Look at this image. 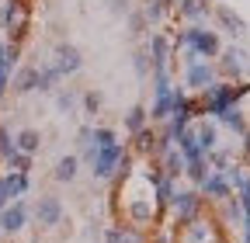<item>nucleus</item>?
<instances>
[{"label": "nucleus", "instance_id": "35", "mask_svg": "<svg viewBox=\"0 0 250 243\" xmlns=\"http://www.w3.org/2000/svg\"><path fill=\"white\" fill-rule=\"evenodd\" d=\"M132 70H136V77H139V80H149V73H153V63H149V56H146V49H143V45L132 52Z\"/></svg>", "mask_w": 250, "mask_h": 243}, {"label": "nucleus", "instance_id": "22", "mask_svg": "<svg viewBox=\"0 0 250 243\" xmlns=\"http://www.w3.org/2000/svg\"><path fill=\"white\" fill-rule=\"evenodd\" d=\"M215 212H219V216H215L219 226H240V219H243V205H240L236 195H229L226 202H219Z\"/></svg>", "mask_w": 250, "mask_h": 243}, {"label": "nucleus", "instance_id": "41", "mask_svg": "<svg viewBox=\"0 0 250 243\" xmlns=\"http://www.w3.org/2000/svg\"><path fill=\"white\" fill-rule=\"evenodd\" d=\"M233 195L240 198V205H243V212H250V174L243 177V184H240V188H236Z\"/></svg>", "mask_w": 250, "mask_h": 243}, {"label": "nucleus", "instance_id": "23", "mask_svg": "<svg viewBox=\"0 0 250 243\" xmlns=\"http://www.w3.org/2000/svg\"><path fill=\"white\" fill-rule=\"evenodd\" d=\"M80 111L87 115V118H98L101 111H104V94L98 87H87V90H80Z\"/></svg>", "mask_w": 250, "mask_h": 243}, {"label": "nucleus", "instance_id": "33", "mask_svg": "<svg viewBox=\"0 0 250 243\" xmlns=\"http://www.w3.org/2000/svg\"><path fill=\"white\" fill-rule=\"evenodd\" d=\"M125 21H129V35H132V39H146V35H149V21H146V14H143L139 7H132Z\"/></svg>", "mask_w": 250, "mask_h": 243}, {"label": "nucleus", "instance_id": "44", "mask_svg": "<svg viewBox=\"0 0 250 243\" xmlns=\"http://www.w3.org/2000/svg\"><path fill=\"white\" fill-rule=\"evenodd\" d=\"M240 229H243V233H250V212H243V219H240Z\"/></svg>", "mask_w": 250, "mask_h": 243}, {"label": "nucleus", "instance_id": "15", "mask_svg": "<svg viewBox=\"0 0 250 243\" xmlns=\"http://www.w3.org/2000/svg\"><path fill=\"white\" fill-rule=\"evenodd\" d=\"M125 146H129V153L136 160H156V125H146V129L132 132Z\"/></svg>", "mask_w": 250, "mask_h": 243}, {"label": "nucleus", "instance_id": "12", "mask_svg": "<svg viewBox=\"0 0 250 243\" xmlns=\"http://www.w3.org/2000/svg\"><path fill=\"white\" fill-rule=\"evenodd\" d=\"M219 77H215V63H208V59H198V63H191V66H184V90L188 94H198V90H205L208 83H215Z\"/></svg>", "mask_w": 250, "mask_h": 243}, {"label": "nucleus", "instance_id": "11", "mask_svg": "<svg viewBox=\"0 0 250 243\" xmlns=\"http://www.w3.org/2000/svg\"><path fill=\"white\" fill-rule=\"evenodd\" d=\"M212 18H215V24H219V32H226L233 42L247 39V32H250V24H247L229 4H215V7H212Z\"/></svg>", "mask_w": 250, "mask_h": 243}, {"label": "nucleus", "instance_id": "16", "mask_svg": "<svg viewBox=\"0 0 250 243\" xmlns=\"http://www.w3.org/2000/svg\"><path fill=\"white\" fill-rule=\"evenodd\" d=\"M35 83H39V66H35V63H24V66H18V70L11 73V90H14L18 98L31 94Z\"/></svg>", "mask_w": 250, "mask_h": 243}, {"label": "nucleus", "instance_id": "24", "mask_svg": "<svg viewBox=\"0 0 250 243\" xmlns=\"http://www.w3.org/2000/svg\"><path fill=\"white\" fill-rule=\"evenodd\" d=\"M174 191H177V181H170V177H160V181L153 184V205H156V212H167Z\"/></svg>", "mask_w": 250, "mask_h": 243}, {"label": "nucleus", "instance_id": "40", "mask_svg": "<svg viewBox=\"0 0 250 243\" xmlns=\"http://www.w3.org/2000/svg\"><path fill=\"white\" fill-rule=\"evenodd\" d=\"M236 149H240V153H236V160L243 163V167H250V129L240 136V142H236Z\"/></svg>", "mask_w": 250, "mask_h": 243}, {"label": "nucleus", "instance_id": "39", "mask_svg": "<svg viewBox=\"0 0 250 243\" xmlns=\"http://www.w3.org/2000/svg\"><path fill=\"white\" fill-rule=\"evenodd\" d=\"M11 153H14V136H11L7 125H0V163H4Z\"/></svg>", "mask_w": 250, "mask_h": 243}, {"label": "nucleus", "instance_id": "28", "mask_svg": "<svg viewBox=\"0 0 250 243\" xmlns=\"http://www.w3.org/2000/svg\"><path fill=\"white\" fill-rule=\"evenodd\" d=\"M205 160H208V167H212V170L226 174V170H229V167L236 163V153H233L229 146H215L212 153H205Z\"/></svg>", "mask_w": 250, "mask_h": 243}, {"label": "nucleus", "instance_id": "1", "mask_svg": "<svg viewBox=\"0 0 250 243\" xmlns=\"http://www.w3.org/2000/svg\"><path fill=\"white\" fill-rule=\"evenodd\" d=\"M247 94H250V80H243V83L215 80V83H208L205 90H198V94H195V101H198V118H212V122H215L226 108L240 104Z\"/></svg>", "mask_w": 250, "mask_h": 243}, {"label": "nucleus", "instance_id": "31", "mask_svg": "<svg viewBox=\"0 0 250 243\" xmlns=\"http://www.w3.org/2000/svg\"><path fill=\"white\" fill-rule=\"evenodd\" d=\"M143 14H146V21H149V28H160L167 18H170V7L164 4V0H146V4L139 7Z\"/></svg>", "mask_w": 250, "mask_h": 243}, {"label": "nucleus", "instance_id": "25", "mask_svg": "<svg viewBox=\"0 0 250 243\" xmlns=\"http://www.w3.org/2000/svg\"><path fill=\"white\" fill-rule=\"evenodd\" d=\"M122 125H125V132H139V129H146L149 125V111H146V104H132L129 111L122 115Z\"/></svg>", "mask_w": 250, "mask_h": 243}, {"label": "nucleus", "instance_id": "21", "mask_svg": "<svg viewBox=\"0 0 250 243\" xmlns=\"http://www.w3.org/2000/svg\"><path fill=\"white\" fill-rule=\"evenodd\" d=\"M215 122H219V125H226V129H229V132H233L236 139H240V136H243V132L250 129V118H247V111H243L240 104H233V108H226V111H223V115H219Z\"/></svg>", "mask_w": 250, "mask_h": 243}, {"label": "nucleus", "instance_id": "4", "mask_svg": "<svg viewBox=\"0 0 250 243\" xmlns=\"http://www.w3.org/2000/svg\"><path fill=\"white\" fill-rule=\"evenodd\" d=\"M215 77L229 80V83H243L250 77V52L240 42L223 45V52H219V59H215Z\"/></svg>", "mask_w": 250, "mask_h": 243}, {"label": "nucleus", "instance_id": "8", "mask_svg": "<svg viewBox=\"0 0 250 243\" xmlns=\"http://www.w3.org/2000/svg\"><path fill=\"white\" fill-rule=\"evenodd\" d=\"M143 49H146V56H149V63H153V70H160V66H170L174 70V42H170V32H149L146 35V42H143Z\"/></svg>", "mask_w": 250, "mask_h": 243}, {"label": "nucleus", "instance_id": "7", "mask_svg": "<svg viewBox=\"0 0 250 243\" xmlns=\"http://www.w3.org/2000/svg\"><path fill=\"white\" fill-rule=\"evenodd\" d=\"M129 153V146H125L122 139L115 142V146H108V149H98L94 153V160H90V174H94V181H115V170H118V160Z\"/></svg>", "mask_w": 250, "mask_h": 243}, {"label": "nucleus", "instance_id": "34", "mask_svg": "<svg viewBox=\"0 0 250 243\" xmlns=\"http://www.w3.org/2000/svg\"><path fill=\"white\" fill-rule=\"evenodd\" d=\"M115 229H118V243H149V233H146V229L125 226V223H118Z\"/></svg>", "mask_w": 250, "mask_h": 243}, {"label": "nucleus", "instance_id": "2", "mask_svg": "<svg viewBox=\"0 0 250 243\" xmlns=\"http://www.w3.org/2000/svg\"><path fill=\"white\" fill-rule=\"evenodd\" d=\"M170 42H174V56L191 49L198 59H208V63H215L219 52H223V35L205 24H184L181 32H170Z\"/></svg>", "mask_w": 250, "mask_h": 243}, {"label": "nucleus", "instance_id": "5", "mask_svg": "<svg viewBox=\"0 0 250 243\" xmlns=\"http://www.w3.org/2000/svg\"><path fill=\"white\" fill-rule=\"evenodd\" d=\"M31 219H35L39 229H59L66 223V205H62L59 195H39L35 205H31Z\"/></svg>", "mask_w": 250, "mask_h": 243}, {"label": "nucleus", "instance_id": "38", "mask_svg": "<svg viewBox=\"0 0 250 243\" xmlns=\"http://www.w3.org/2000/svg\"><path fill=\"white\" fill-rule=\"evenodd\" d=\"M104 11H108L111 18H129L132 0H104Z\"/></svg>", "mask_w": 250, "mask_h": 243}, {"label": "nucleus", "instance_id": "36", "mask_svg": "<svg viewBox=\"0 0 250 243\" xmlns=\"http://www.w3.org/2000/svg\"><path fill=\"white\" fill-rule=\"evenodd\" d=\"M31 160H35V157H24V153H18V149H14V153L4 160V167H7L11 174H31Z\"/></svg>", "mask_w": 250, "mask_h": 243}, {"label": "nucleus", "instance_id": "43", "mask_svg": "<svg viewBox=\"0 0 250 243\" xmlns=\"http://www.w3.org/2000/svg\"><path fill=\"white\" fill-rule=\"evenodd\" d=\"M4 205H11V191L4 184V174H0V208H4Z\"/></svg>", "mask_w": 250, "mask_h": 243}, {"label": "nucleus", "instance_id": "9", "mask_svg": "<svg viewBox=\"0 0 250 243\" xmlns=\"http://www.w3.org/2000/svg\"><path fill=\"white\" fill-rule=\"evenodd\" d=\"M28 223H31V205H28L24 198H14L11 205L0 208V233H4V236H18V233H24Z\"/></svg>", "mask_w": 250, "mask_h": 243}, {"label": "nucleus", "instance_id": "17", "mask_svg": "<svg viewBox=\"0 0 250 243\" xmlns=\"http://www.w3.org/2000/svg\"><path fill=\"white\" fill-rule=\"evenodd\" d=\"M195 139H198V149H202V153H212L215 146H223V142H219V122H212V118H195Z\"/></svg>", "mask_w": 250, "mask_h": 243}, {"label": "nucleus", "instance_id": "13", "mask_svg": "<svg viewBox=\"0 0 250 243\" xmlns=\"http://www.w3.org/2000/svg\"><path fill=\"white\" fill-rule=\"evenodd\" d=\"M198 195L205 198V205H219V202H226V198L233 195V188H229L226 174L212 170V174H205V181L198 184Z\"/></svg>", "mask_w": 250, "mask_h": 243}, {"label": "nucleus", "instance_id": "6", "mask_svg": "<svg viewBox=\"0 0 250 243\" xmlns=\"http://www.w3.org/2000/svg\"><path fill=\"white\" fill-rule=\"evenodd\" d=\"M177 243H226V240H223V226L212 216H202L177 233Z\"/></svg>", "mask_w": 250, "mask_h": 243}, {"label": "nucleus", "instance_id": "18", "mask_svg": "<svg viewBox=\"0 0 250 243\" xmlns=\"http://www.w3.org/2000/svg\"><path fill=\"white\" fill-rule=\"evenodd\" d=\"M77 174H80V157H77V153L59 157L56 167H52V181H56V184H73Z\"/></svg>", "mask_w": 250, "mask_h": 243}, {"label": "nucleus", "instance_id": "20", "mask_svg": "<svg viewBox=\"0 0 250 243\" xmlns=\"http://www.w3.org/2000/svg\"><path fill=\"white\" fill-rule=\"evenodd\" d=\"M156 167H160V174H164V177H170V181H181L188 163H184V157L177 153V146H170L164 157H156Z\"/></svg>", "mask_w": 250, "mask_h": 243}, {"label": "nucleus", "instance_id": "10", "mask_svg": "<svg viewBox=\"0 0 250 243\" xmlns=\"http://www.w3.org/2000/svg\"><path fill=\"white\" fill-rule=\"evenodd\" d=\"M52 66L59 70V77H77L83 70V52L73 42H56L52 49Z\"/></svg>", "mask_w": 250, "mask_h": 243}, {"label": "nucleus", "instance_id": "19", "mask_svg": "<svg viewBox=\"0 0 250 243\" xmlns=\"http://www.w3.org/2000/svg\"><path fill=\"white\" fill-rule=\"evenodd\" d=\"M42 132L39 129H21V132H14V149L18 153H24V157H39L42 153Z\"/></svg>", "mask_w": 250, "mask_h": 243}, {"label": "nucleus", "instance_id": "30", "mask_svg": "<svg viewBox=\"0 0 250 243\" xmlns=\"http://www.w3.org/2000/svg\"><path fill=\"white\" fill-rule=\"evenodd\" d=\"M170 94H174V90H170ZM170 94H167V98H153V104L146 108V111H149V125H164V122L170 118V111H174Z\"/></svg>", "mask_w": 250, "mask_h": 243}, {"label": "nucleus", "instance_id": "42", "mask_svg": "<svg viewBox=\"0 0 250 243\" xmlns=\"http://www.w3.org/2000/svg\"><path fill=\"white\" fill-rule=\"evenodd\" d=\"M101 240H104V243H118V229H115V226H104V229H101Z\"/></svg>", "mask_w": 250, "mask_h": 243}, {"label": "nucleus", "instance_id": "3", "mask_svg": "<svg viewBox=\"0 0 250 243\" xmlns=\"http://www.w3.org/2000/svg\"><path fill=\"white\" fill-rule=\"evenodd\" d=\"M205 198L198 195V188H181L177 184V191H174V198H170V205H167V212H170V226L167 229H174V233H181L188 223H195V219H202L205 216Z\"/></svg>", "mask_w": 250, "mask_h": 243}, {"label": "nucleus", "instance_id": "37", "mask_svg": "<svg viewBox=\"0 0 250 243\" xmlns=\"http://www.w3.org/2000/svg\"><path fill=\"white\" fill-rule=\"evenodd\" d=\"M118 142V132L108 129V125H94V149H108Z\"/></svg>", "mask_w": 250, "mask_h": 243}, {"label": "nucleus", "instance_id": "14", "mask_svg": "<svg viewBox=\"0 0 250 243\" xmlns=\"http://www.w3.org/2000/svg\"><path fill=\"white\" fill-rule=\"evenodd\" d=\"M170 14H177L184 24H205L212 18V0H177Z\"/></svg>", "mask_w": 250, "mask_h": 243}, {"label": "nucleus", "instance_id": "27", "mask_svg": "<svg viewBox=\"0 0 250 243\" xmlns=\"http://www.w3.org/2000/svg\"><path fill=\"white\" fill-rule=\"evenodd\" d=\"M4 184H7V191H11V202H14V198H28V191H31V174H11V170H4Z\"/></svg>", "mask_w": 250, "mask_h": 243}, {"label": "nucleus", "instance_id": "26", "mask_svg": "<svg viewBox=\"0 0 250 243\" xmlns=\"http://www.w3.org/2000/svg\"><path fill=\"white\" fill-rule=\"evenodd\" d=\"M59 70L52 66V63H42L39 66V83H35V90H39V94H56V90H59Z\"/></svg>", "mask_w": 250, "mask_h": 243}, {"label": "nucleus", "instance_id": "29", "mask_svg": "<svg viewBox=\"0 0 250 243\" xmlns=\"http://www.w3.org/2000/svg\"><path fill=\"white\" fill-rule=\"evenodd\" d=\"M77 108H80V90L59 87V90H56V111H59V115H77Z\"/></svg>", "mask_w": 250, "mask_h": 243}, {"label": "nucleus", "instance_id": "32", "mask_svg": "<svg viewBox=\"0 0 250 243\" xmlns=\"http://www.w3.org/2000/svg\"><path fill=\"white\" fill-rule=\"evenodd\" d=\"M205 174H212V167H208V160H205V157H198V160H191V163L184 167V181H188L191 188H198V184H202Z\"/></svg>", "mask_w": 250, "mask_h": 243}]
</instances>
